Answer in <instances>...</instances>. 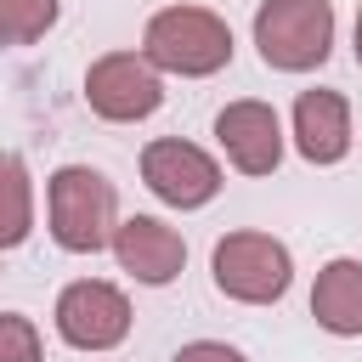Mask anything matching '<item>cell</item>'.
<instances>
[{"label":"cell","instance_id":"obj_11","mask_svg":"<svg viewBox=\"0 0 362 362\" xmlns=\"http://www.w3.org/2000/svg\"><path fill=\"white\" fill-rule=\"evenodd\" d=\"M311 317L317 328L339 334V339H356L362 334V260H328L317 272V288H311Z\"/></svg>","mask_w":362,"mask_h":362},{"label":"cell","instance_id":"obj_12","mask_svg":"<svg viewBox=\"0 0 362 362\" xmlns=\"http://www.w3.org/2000/svg\"><path fill=\"white\" fill-rule=\"evenodd\" d=\"M34 226V181L17 153H0V249H17Z\"/></svg>","mask_w":362,"mask_h":362},{"label":"cell","instance_id":"obj_1","mask_svg":"<svg viewBox=\"0 0 362 362\" xmlns=\"http://www.w3.org/2000/svg\"><path fill=\"white\" fill-rule=\"evenodd\" d=\"M141 57L164 74L204 79V74H221L232 62V28L209 6H164V11L147 17Z\"/></svg>","mask_w":362,"mask_h":362},{"label":"cell","instance_id":"obj_16","mask_svg":"<svg viewBox=\"0 0 362 362\" xmlns=\"http://www.w3.org/2000/svg\"><path fill=\"white\" fill-rule=\"evenodd\" d=\"M356 62H362V11H356Z\"/></svg>","mask_w":362,"mask_h":362},{"label":"cell","instance_id":"obj_13","mask_svg":"<svg viewBox=\"0 0 362 362\" xmlns=\"http://www.w3.org/2000/svg\"><path fill=\"white\" fill-rule=\"evenodd\" d=\"M57 0H0V45H34L57 23Z\"/></svg>","mask_w":362,"mask_h":362},{"label":"cell","instance_id":"obj_6","mask_svg":"<svg viewBox=\"0 0 362 362\" xmlns=\"http://www.w3.org/2000/svg\"><path fill=\"white\" fill-rule=\"evenodd\" d=\"M141 181L170 209H204L221 192V164L181 136H158V141L141 147Z\"/></svg>","mask_w":362,"mask_h":362},{"label":"cell","instance_id":"obj_2","mask_svg":"<svg viewBox=\"0 0 362 362\" xmlns=\"http://www.w3.org/2000/svg\"><path fill=\"white\" fill-rule=\"evenodd\" d=\"M255 51L277 74L322 68L334 51V6L328 0H260L255 11Z\"/></svg>","mask_w":362,"mask_h":362},{"label":"cell","instance_id":"obj_10","mask_svg":"<svg viewBox=\"0 0 362 362\" xmlns=\"http://www.w3.org/2000/svg\"><path fill=\"white\" fill-rule=\"evenodd\" d=\"M294 147H300L305 164H339L351 153V102L339 90H300Z\"/></svg>","mask_w":362,"mask_h":362},{"label":"cell","instance_id":"obj_3","mask_svg":"<svg viewBox=\"0 0 362 362\" xmlns=\"http://www.w3.org/2000/svg\"><path fill=\"white\" fill-rule=\"evenodd\" d=\"M113 226H119L113 181L90 164H62L51 175V238L68 255H96L113 243Z\"/></svg>","mask_w":362,"mask_h":362},{"label":"cell","instance_id":"obj_7","mask_svg":"<svg viewBox=\"0 0 362 362\" xmlns=\"http://www.w3.org/2000/svg\"><path fill=\"white\" fill-rule=\"evenodd\" d=\"M57 334L74 351H113L130 334V300L102 277H79L57 294Z\"/></svg>","mask_w":362,"mask_h":362},{"label":"cell","instance_id":"obj_4","mask_svg":"<svg viewBox=\"0 0 362 362\" xmlns=\"http://www.w3.org/2000/svg\"><path fill=\"white\" fill-rule=\"evenodd\" d=\"M294 283V255L272 232H226L215 243V288L243 305H272Z\"/></svg>","mask_w":362,"mask_h":362},{"label":"cell","instance_id":"obj_14","mask_svg":"<svg viewBox=\"0 0 362 362\" xmlns=\"http://www.w3.org/2000/svg\"><path fill=\"white\" fill-rule=\"evenodd\" d=\"M0 362H40V328L23 311H0Z\"/></svg>","mask_w":362,"mask_h":362},{"label":"cell","instance_id":"obj_5","mask_svg":"<svg viewBox=\"0 0 362 362\" xmlns=\"http://www.w3.org/2000/svg\"><path fill=\"white\" fill-rule=\"evenodd\" d=\"M85 102H90V113L107 119V124H136V119L158 113L164 85H158V68H153L147 57H136V51H107V57H96L90 74H85Z\"/></svg>","mask_w":362,"mask_h":362},{"label":"cell","instance_id":"obj_9","mask_svg":"<svg viewBox=\"0 0 362 362\" xmlns=\"http://www.w3.org/2000/svg\"><path fill=\"white\" fill-rule=\"evenodd\" d=\"M113 255H119V266H124L136 283H147V288L175 283L181 266H187L181 232L164 226L158 215H130V221H119V226H113Z\"/></svg>","mask_w":362,"mask_h":362},{"label":"cell","instance_id":"obj_8","mask_svg":"<svg viewBox=\"0 0 362 362\" xmlns=\"http://www.w3.org/2000/svg\"><path fill=\"white\" fill-rule=\"evenodd\" d=\"M215 136H221L226 158H232L243 175H272V170L283 164V124H277L272 102H255V96L226 102L221 119H215Z\"/></svg>","mask_w":362,"mask_h":362},{"label":"cell","instance_id":"obj_15","mask_svg":"<svg viewBox=\"0 0 362 362\" xmlns=\"http://www.w3.org/2000/svg\"><path fill=\"white\" fill-rule=\"evenodd\" d=\"M175 362H249V356L232 351V345H221V339H192V345L175 351Z\"/></svg>","mask_w":362,"mask_h":362}]
</instances>
